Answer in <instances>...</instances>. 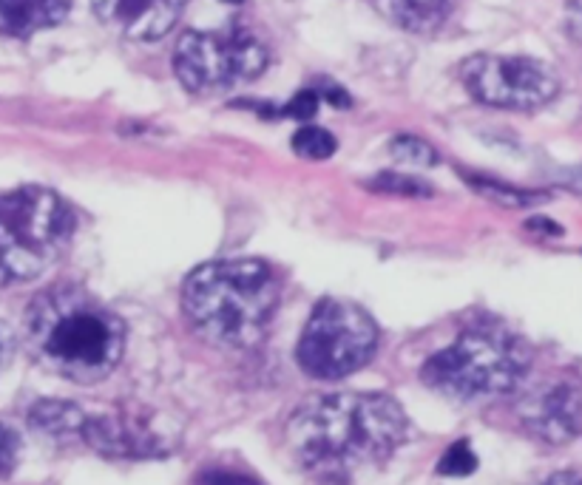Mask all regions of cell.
<instances>
[{"label":"cell","mask_w":582,"mask_h":485,"mask_svg":"<svg viewBox=\"0 0 582 485\" xmlns=\"http://www.w3.org/2000/svg\"><path fill=\"white\" fill-rule=\"evenodd\" d=\"M409 437L398 400L378 392H338L304 403L287 423V449L316 474H347L387 460Z\"/></svg>","instance_id":"obj_1"},{"label":"cell","mask_w":582,"mask_h":485,"mask_svg":"<svg viewBox=\"0 0 582 485\" xmlns=\"http://www.w3.org/2000/svg\"><path fill=\"white\" fill-rule=\"evenodd\" d=\"M26 338L37 361L77 383L103 381L125 352V324L83 287L40 293L26 310Z\"/></svg>","instance_id":"obj_2"},{"label":"cell","mask_w":582,"mask_h":485,"mask_svg":"<svg viewBox=\"0 0 582 485\" xmlns=\"http://www.w3.org/2000/svg\"><path fill=\"white\" fill-rule=\"evenodd\" d=\"M279 307V281L265 261L228 259L196 267L182 287V310L196 335L225 349L259 344Z\"/></svg>","instance_id":"obj_3"},{"label":"cell","mask_w":582,"mask_h":485,"mask_svg":"<svg viewBox=\"0 0 582 485\" xmlns=\"http://www.w3.org/2000/svg\"><path fill=\"white\" fill-rule=\"evenodd\" d=\"M529 347L503 327H475L424 364L421 378L438 395L460 403L514 392L529 372Z\"/></svg>","instance_id":"obj_4"},{"label":"cell","mask_w":582,"mask_h":485,"mask_svg":"<svg viewBox=\"0 0 582 485\" xmlns=\"http://www.w3.org/2000/svg\"><path fill=\"white\" fill-rule=\"evenodd\" d=\"M74 216L49 188L0 196V287L35 281L69 250Z\"/></svg>","instance_id":"obj_5"},{"label":"cell","mask_w":582,"mask_h":485,"mask_svg":"<svg viewBox=\"0 0 582 485\" xmlns=\"http://www.w3.org/2000/svg\"><path fill=\"white\" fill-rule=\"evenodd\" d=\"M378 327L370 312L344 298H324L301 332L296 358L318 381H338L370 364Z\"/></svg>","instance_id":"obj_6"},{"label":"cell","mask_w":582,"mask_h":485,"mask_svg":"<svg viewBox=\"0 0 582 485\" xmlns=\"http://www.w3.org/2000/svg\"><path fill=\"white\" fill-rule=\"evenodd\" d=\"M265 43L247 29L185 32L174 49V74L188 91H219L256 80L267 69Z\"/></svg>","instance_id":"obj_7"},{"label":"cell","mask_w":582,"mask_h":485,"mask_svg":"<svg viewBox=\"0 0 582 485\" xmlns=\"http://www.w3.org/2000/svg\"><path fill=\"white\" fill-rule=\"evenodd\" d=\"M463 86L477 103L492 108L531 111L551 103L560 91V80L551 66L531 57L477 54L460 69Z\"/></svg>","instance_id":"obj_8"},{"label":"cell","mask_w":582,"mask_h":485,"mask_svg":"<svg viewBox=\"0 0 582 485\" xmlns=\"http://www.w3.org/2000/svg\"><path fill=\"white\" fill-rule=\"evenodd\" d=\"M520 420L546 443H568L582 432V389L571 383H548L526 395Z\"/></svg>","instance_id":"obj_9"},{"label":"cell","mask_w":582,"mask_h":485,"mask_svg":"<svg viewBox=\"0 0 582 485\" xmlns=\"http://www.w3.org/2000/svg\"><path fill=\"white\" fill-rule=\"evenodd\" d=\"M80 437L103 457H120V460L162 457L168 451L165 437L145 417L131 415V412L86 417Z\"/></svg>","instance_id":"obj_10"},{"label":"cell","mask_w":582,"mask_h":485,"mask_svg":"<svg viewBox=\"0 0 582 485\" xmlns=\"http://www.w3.org/2000/svg\"><path fill=\"white\" fill-rule=\"evenodd\" d=\"M103 26L137 43L165 37L182 18L188 0H91Z\"/></svg>","instance_id":"obj_11"},{"label":"cell","mask_w":582,"mask_h":485,"mask_svg":"<svg viewBox=\"0 0 582 485\" xmlns=\"http://www.w3.org/2000/svg\"><path fill=\"white\" fill-rule=\"evenodd\" d=\"M71 0H0V35L29 37L66 20Z\"/></svg>","instance_id":"obj_12"},{"label":"cell","mask_w":582,"mask_h":485,"mask_svg":"<svg viewBox=\"0 0 582 485\" xmlns=\"http://www.w3.org/2000/svg\"><path fill=\"white\" fill-rule=\"evenodd\" d=\"M375 6L392 26L412 35L438 32L452 12V0H375Z\"/></svg>","instance_id":"obj_13"},{"label":"cell","mask_w":582,"mask_h":485,"mask_svg":"<svg viewBox=\"0 0 582 485\" xmlns=\"http://www.w3.org/2000/svg\"><path fill=\"white\" fill-rule=\"evenodd\" d=\"M86 412L66 400H40L29 412V423L37 432L54 437V440H71L80 437L86 426Z\"/></svg>","instance_id":"obj_14"},{"label":"cell","mask_w":582,"mask_h":485,"mask_svg":"<svg viewBox=\"0 0 582 485\" xmlns=\"http://www.w3.org/2000/svg\"><path fill=\"white\" fill-rule=\"evenodd\" d=\"M469 185L475 188L477 193L489 196L500 205H509V208H529V205H540L546 202V193H531L520 191V188H512V185H503V182H492V179H483V176H466Z\"/></svg>","instance_id":"obj_15"},{"label":"cell","mask_w":582,"mask_h":485,"mask_svg":"<svg viewBox=\"0 0 582 485\" xmlns=\"http://www.w3.org/2000/svg\"><path fill=\"white\" fill-rule=\"evenodd\" d=\"M338 142L330 131L318 128V125H304L293 137V151L304 159H330L336 154Z\"/></svg>","instance_id":"obj_16"},{"label":"cell","mask_w":582,"mask_h":485,"mask_svg":"<svg viewBox=\"0 0 582 485\" xmlns=\"http://www.w3.org/2000/svg\"><path fill=\"white\" fill-rule=\"evenodd\" d=\"M389 151H392V156H395L398 162H406V165H421V168H429V165H435V162H438L435 148L418 137H395L392 139V145H389Z\"/></svg>","instance_id":"obj_17"},{"label":"cell","mask_w":582,"mask_h":485,"mask_svg":"<svg viewBox=\"0 0 582 485\" xmlns=\"http://www.w3.org/2000/svg\"><path fill=\"white\" fill-rule=\"evenodd\" d=\"M475 468L477 454L469 449L466 440H460V443L446 449V454L441 457V463H438V474H443V477H469Z\"/></svg>","instance_id":"obj_18"},{"label":"cell","mask_w":582,"mask_h":485,"mask_svg":"<svg viewBox=\"0 0 582 485\" xmlns=\"http://www.w3.org/2000/svg\"><path fill=\"white\" fill-rule=\"evenodd\" d=\"M372 191L395 193V196H429L432 188L421 182V179H412L404 174H381L370 182Z\"/></svg>","instance_id":"obj_19"},{"label":"cell","mask_w":582,"mask_h":485,"mask_svg":"<svg viewBox=\"0 0 582 485\" xmlns=\"http://www.w3.org/2000/svg\"><path fill=\"white\" fill-rule=\"evenodd\" d=\"M20 460V437L15 429L0 423V477H9Z\"/></svg>","instance_id":"obj_20"},{"label":"cell","mask_w":582,"mask_h":485,"mask_svg":"<svg viewBox=\"0 0 582 485\" xmlns=\"http://www.w3.org/2000/svg\"><path fill=\"white\" fill-rule=\"evenodd\" d=\"M318 103H321V94L318 91H299L290 103L284 105L282 114H287V117H293V120H313L318 111Z\"/></svg>","instance_id":"obj_21"},{"label":"cell","mask_w":582,"mask_h":485,"mask_svg":"<svg viewBox=\"0 0 582 485\" xmlns=\"http://www.w3.org/2000/svg\"><path fill=\"white\" fill-rule=\"evenodd\" d=\"M202 485H262V483H256V480L247 477V474H236V471H211V474H205Z\"/></svg>","instance_id":"obj_22"},{"label":"cell","mask_w":582,"mask_h":485,"mask_svg":"<svg viewBox=\"0 0 582 485\" xmlns=\"http://www.w3.org/2000/svg\"><path fill=\"white\" fill-rule=\"evenodd\" d=\"M321 97H327V100H330L333 105H338V108H350V97H347V91H344V88L327 86L324 91H321Z\"/></svg>","instance_id":"obj_23"},{"label":"cell","mask_w":582,"mask_h":485,"mask_svg":"<svg viewBox=\"0 0 582 485\" xmlns=\"http://www.w3.org/2000/svg\"><path fill=\"white\" fill-rule=\"evenodd\" d=\"M543 485H582V477L580 474H554Z\"/></svg>","instance_id":"obj_24"},{"label":"cell","mask_w":582,"mask_h":485,"mask_svg":"<svg viewBox=\"0 0 582 485\" xmlns=\"http://www.w3.org/2000/svg\"><path fill=\"white\" fill-rule=\"evenodd\" d=\"M9 347H12V338H9V332L6 327L0 324V369L6 364V358H9Z\"/></svg>","instance_id":"obj_25"},{"label":"cell","mask_w":582,"mask_h":485,"mask_svg":"<svg viewBox=\"0 0 582 485\" xmlns=\"http://www.w3.org/2000/svg\"><path fill=\"white\" fill-rule=\"evenodd\" d=\"M529 227H537V230H551V236H560V233H563V227L554 225V222H548V219H531Z\"/></svg>","instance_id":"obj_26"},{"label":"cell","mask_w":582,"mask_h":485,"mask_svg":"<svg viewBox=\"0 0 582 485\" xmlns=\"http://www.w3.org/2000/svg\"><path fill=\"white\" fill-rule=\"evenodd\" d=\"M571 18H574V26L582 37V0H571Z\"/></svg>","instance_id":"obj_27"},{"label":"cell","mask_w":582,"mask_h":485,"mask_svg":"<svg viewBox=\"0 0 582 485\" xmlns=\"http://www.w3.org/2000/svg\"><path fill=\"white\" fill-rule=\"evenodd\" d=\"M225 3H233V6H239V3H245V0H225Z\"/></svg>","instance_id":"obj_28"}]
</instances>
